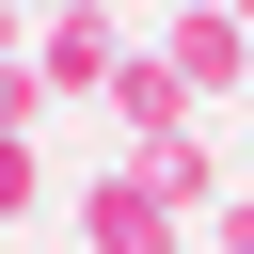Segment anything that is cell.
Segmentation results:
<instances>
[{"label":"cell","mask_w":254,"mask_h":254,"mask_svg":"<svg viewBox=\"0 0 254 254\" xmlns=\"http://www.w3.org/2000/svg\"><path fill=\"white\" fill-rule=\"evenodd\" d=\"M79 222H95V254H159V190H143V175H111Z\"/></svg>","instance_id":"obj_1"},{"label":"cell","mask_w":254,"mask_h":254,"mask_svg":"<svg viewBox=\"0 0 254 254\" xmlns=\"http://www.w3.org/2000/svg\"><path fill=\"white\" fill-rule=\"evenodd\" d=\"M32 190H48V159H32V127H16V143H0V206H32Z\"/></svg>","instance_id":"obj_2"},{"label":"cell","mask_w":254,"mask_h":254,"mask_svg":"<svg viewBox=\"0 0 254 254\" xmlns=\"http://www.w3.org/2000/svg\"><path fill=\"white\" fill-rule=\"evenodd\" d=\"M0 48H16V0H0Z\"/></svg>","instance_id":"obj_3"},{"label":"cell","mask_w":254,"mask_h":254,"mask_svg":"<svg viewBox=\"0 0 254 254\" xmlns=\"http://www.w3.org/2000/svg\"><path fill=\"white\" fill-rule=\"evenodd\" d=\"M16 16H32V0H16Z\"/></svg>","instance_id":"obj_4"}]
</instances>
